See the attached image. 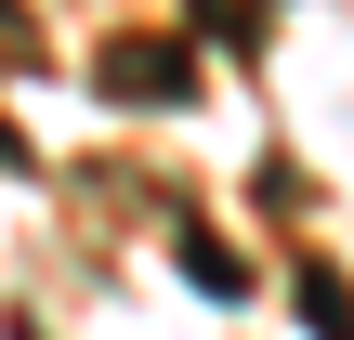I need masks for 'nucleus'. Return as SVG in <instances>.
Instances as JSON below:
<instances>
[{
	"instance_id": "f257e3e1",
	"label": "nucleus",
	"mask_w": 354,
	"mask_h": 340,
	"mask_svg": "<svg viewBox=\"0 0 354 340\" xmlns=\"http://www.w3.org/2000/svg\"><path fill=\"white\" fill-rule=\"evenodd\" d=\"M105 92H145V105H184V92H197V52H184V39H118V52H105Z\"/></svg>"
},
{
	"instance_id": "f03ea898",
	"label": "nucleus",
	"mask_w": 354,
	"mask_h": 340,
	"mask_svg": "<svg viewBox=\"0 0 354 340\" xmlns=\"http://www.w3.org/2000/svg\"><path fill=\"white\" fill-rule=\"evenodd\" d=\"M302 314H315V340H354V288L328 262H302Z\"/></svg>"
}]
</instances>
